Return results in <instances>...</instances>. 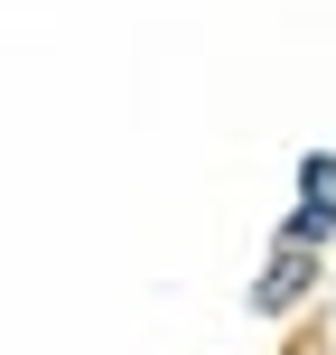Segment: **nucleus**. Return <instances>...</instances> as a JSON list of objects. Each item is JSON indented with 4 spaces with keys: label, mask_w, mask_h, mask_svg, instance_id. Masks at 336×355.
<instances>
[{
    "label": "nucleus",
    "mask_w": 336,
    "mask_h": 355,
    "mask_svg": "<svg viewBox=\"0 0 336 355\" xmlns=\"http://www.w3.org/2000/svg\"><path fill=\"white\" fill-rule=\"evenodd\" d=\"M327 234H336V196H308V206L281 225V252H318Z\"/></svg>",
    "instance_id": "2"
},
{
    "label": "nucleus",
    "mask_w": 336,
    "mask_h": 355,
    "mask_svg": "<svg viewBox=\"0 0 336 355\" xmlns=\"http://www.w3.org/2000/svg\"><path fill=\"white\" fill-rule=\"evenodd\" d=\"M308 290H318V252H281V262L252 281V318H290Z\"/></svg>",
    "instance_id": "1"
},
{
    "label": "nucleus",
    "mask_w": 336,
    "mask_h": 355,
    "mask_svg": "<svg viewBox=\"0 0 336 355\" xmlns=\"http://www.w3.org/2000/svg\"><path fill=\"white\" fill-rule=\"evenodd\" d=\"M299 187L308 196H336V150H308V159H299Z\"/></svg>",
    "instance_id": "3"
}]
</instances>
